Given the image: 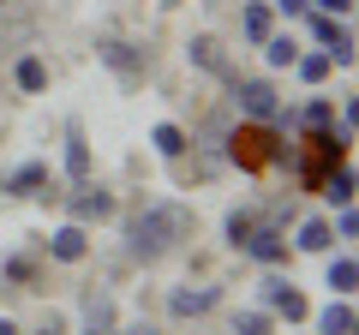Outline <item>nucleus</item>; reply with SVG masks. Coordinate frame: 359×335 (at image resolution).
Here are the masks:
<instances>
[{
  "label": "nucleus",
  "instance_id": "nucleus-1",
  "mask_svg": "<svg viewBox=\"0 0 359 335\" xmlns=\"http://www.w3.org/2000/svg\"><path fill=\"white\" fill-rule=\"evenodd\" d=\"M192 228H198V216L186 204H150L144 216L126 221V252L138 264H156L162 252H174L180 240H192Z\"/></svg>",
  "mask_w": 359,
  "mask_h": 335
},
{
  "label": "nucleus",
  "instance_id": "nucleus-2",
  "mask_svg": "<svg viewBox=\"0 0 359 335\" xmlns=\"http://www.w3.org/2000/svg\"><path fill=\"white\" fill-rule=\"evenodd\" d=\"M228 156L245 168V174H264V168L287 162V144H282V132H276V126H264V120H245V126L228 138Z\"/></svg>",
  "mask_w": 359,
  "mask_h": 335
},
{
  "label": "nucleus",
  "instance_id": "nucleus-3",
  "mask_svg": "<svg viewBox=\"0 0 359 335\" xmlns=\"http://www.w3.org/2000/svg\"><path fill=\"white\" fill-rule=\"evenodd\" d=\"M228 90H233V102H240L245 120H264V126H282V120H287V102L276 96V84H269V78H240V72H233Z\"/></svg>",
  "mask_w": 359,
  "mask_h": 335
},
{
  "label": "nucleus",
  "instance_id": "nucleus-4",
  "mask_svg": "<svg viewBox=\"0 0 359 335\" xmlns=\"http://www.w3.org/2000/svg\"><path fill=\"white\" fill-rule=\"evenodd\" d=\"M306 30L311 42H318L323 54H330V66H353V30H347V18H330V13H306Z\"/></svg>",
  "mask_w": 359,
  "mask_h": 335
},
{
  "label": "nucleus",
  "instance_id": "nucleus-5",
  "mask_svg": "<svg viewBox=\"0 0 359 335\" xmlns=\"http://www.w3.org/2000/svg\"><path fill=\"white\" fill-rule=\"evenodd\" d=\"M257 306L269 311V317H287V323H299V317H311V306H306V294H299L287 275H276L269 270L264 282H257Z\"/></svg>",
  "mask_w": 359,
  "mask_h": 335
},
{
  "label": "nucleus",
  "instance_id": "nucleus-6",
  "mask_svg": "<svg viewBox=\"0 0 359 335\" xmlns=\"http://www.w3.org/2000/svg\"><path fill=\"white\" fill-rule=\"evenodd\" d=\"M96 60H102L108 72H120L126 84H132V78H144V72H150V54H144L138 42H120V36H102V42H96Z\"/></svg>",
  "mask_w": 359,
  "mask_h": 335
},
{
  "label": "nucleus",
  "instance_id": "nucleus-7",
  "mask_svg": "<svg viewBox=\"0 0 359 335\" xmlns=\"http://www.w3.org/2000/svg\"><path fill=\"white\" fill-rule=\"evenodd\" d=\"M252 264H264V270H282L287 264V233L282 228H269V221H257L252 233H245V245H240Z\"/></svg>",
  "mask_w": 359,
  "mask_h": 335
},
{
  "label": "nucleus",
  "instance_id": "nucleus-8",
  "mask_svg": "<svg viewBox=\"0 0 359 335\" xmlns=\"http://www.w3.org/2000/svg\"><path fill=\"white\" fill-rule=\"evenodd\" d=\"M48 186H54V168L48 162H18L13 174L0 180V192H6V198H42Z\"/></svg>",
  "mask_w": 359,
  "mask_h": 335
},
{
  "label": "nucleus",
  "instance_id": "nucleus-9",
  "mask_svg": "<svg viewBox=\"0 0 359 335\" xmlns=\"http://www.w3.org/2000/svg\"><path fill=\"white\" fill-rule=\"evenodd\" d=\"M222 306V287H168V311L174 317H210V311Z\"/></svg>",
  "mask_w": 359,
  "mask_h": 335
},
{
  "label": "nucleus",
  "instance_id": "nucleus-10",
  "mask_svg": "<svg viewBox=\"0 0 359 335\" xmlns=\"http://www.w3.org/2000/svg\"><path fill=\"white\" fill-rule=\"evenodd\" d=\"M66 210H72V221H78V228H90V221H108V216H114V192H102V186H78V192H72V204H66Z\"/></svg>",
  "mask_w": 359,
  "mask_h": 335
},
{
  "label": "nucleus",
  "instance_id": "nucleus-11",
  "mask_svg": "<svg viewBox=\"0 0 359 335\" xmlns=\"http://www.w3.org/2000/svg\"><path fill=\"white\" fill-rule=\"evenodd\" d=\"M90 168H96V162H90V138H84V120H66V180H72V186H84L90 180Z\"/></svg>",
  "mask_w": 359,
  "mask_h": 335
},
{
  "label": "nucleus",
  "instance_id": "nucleus-12",
  "mask_svg": "<svg viewBox=\"0 0 359 335\" xmlns=\"http://www.w3.org/2000/svg\"><path fill=\"white\" fill-rule=\"evenodd\" d=\"M48 258H54V264H84V258H90V228H78V221L54 228V233H48Z\"/></svg>",
  "mask_w": 359,
  "mask_h": 335
},
{
  "label": "nucleus",
  "instance_id": "nucleus-13",
  "mask_svg": "<svg viewBox=\"0 0 359 335\" xmlns=\"http://www.w3.org/2000/svg\"><path fill=\"white\" fill-rule=\"evenodd\" d=\"M186 60H192L198 72L222 78V84L233 78V66H228V54H222V42H216V36H192V42H186Z\"/></svg>",
  "mask_w": 359,
  "mask_h": 335
},
{
  "label": "nucleus",
  "instance_id": "nucleus-14",
  "mask_svg": "<svg viewBox=\"0 0 359 335\" xmlns=\"http://www.w3.org/2000/svg\"><path fill=\"white\" fill-rule=\"evenodd\" d=\"M323 287H330L335 299H353V287H359V264H353V252H335V258L323 264Z\"/></svg>",
  "mask_w": 359,
  "mask_h": 335
},
{
  "label": "nucleus",
  "instance_id": "nucleus-15",
  "mask_svg": "<svg viewBox=\"0 0 359 335\" xmlns=\"http://www.w3.org/2000/svg\"><path fill=\"white\" fill-rule=\"evenodd\" d=\"M150 144H156V156L180 162V156L192 150V132H186V126H174V120H156V126H150Z\"/></svg>",
  "mask_w": 359,
  "mask_h": 335
},
{
  "label": "nucleus",
  "instance_id": "nucleus-16",
  "mask_svg": "<svg viewBox=\"0 0 359 335\" xmlns=\"http://www.w3.org/2000/svg\"><path fill=\"white\" fill-rule=\"evenodd\" d=\"M269 30H276V6H269V0H245V13H240V36L257 48Z\"/></svg>",
  "mask_w": 359,
  "mask_h": 335
},
{
  "label": "nucleus",
  "instance_id": "nucleus-17",
  "mask_svg": "<svg viewBox=\"0 0 359 335\" xmlns=\"http://www.w3.org/2000/svg\"><path fill=\"white\" fill-rule=\"evenodd\" d=\"M13 84H18L25 96H42V90H48V60H42V54H18Z\"/></svg>",
  "mask_w": 359,
  "mask_h": 335
},
{
  "label": "nucleus",
  "instance_id": "nucleus-18",
  "mask_svg": "<svg viewBox=\"0 0 359 335\" xmlns=\"http://www.w3.org/2000/svg\"><path fill=\"white\" fill-rule=\"evenodd\" d=\"M287 126H299V132H330V126H335V102H330V96H311L299 114H287Z\"/></svg>",
  "mask_w": 359,
  "mask_h": 335
},
{
  "label": "nucleus",
  "instance_id": "nucleus-19",
  "mask_svg": "<svg viewBox=\"0 0 359 335\" xmlns=\"http://www.w3.org/2000/svg\"><path fill=\"white\" fill-rule=\"evenodd\" d=\"M330 245H335V228L323 216H306L294 228V252H330Z\"/></svg>",
  "mask_w": 359,
  "mask_h": 335
},
{
  "label": "nucleus",
  "instance_id": "nucleus-20",
  "mask_svg": "<svg viewBox=\"0 0 359 335\" xmlns=\"http://www.w3.org/2000/svg\"><path fill=\"white\" fill-rule=\"evenodd\" d=\"M257 48H264V66H269V72H287V66H294V54H299V42L287 36V30H269Z\"/></svg>",
  "mask_w": 359,
  "mask_h": 335
},
{
  "label": "nucleus",
  "instance_id": "nucleus-21",
  "mask_svg": "<svg viewBox=\"0 0 359 335\" xmlns=\"http://www.w3.org/2000/svg\"><path fill=\"white\" fill-rule=\"evenodd\" d=\"M323 198H330V210H341V204H353V162H341V168H330L323 174V186H318Z\"/></svg>",
  "mask_w": 359,
  "mask_h": 335
},
{
  "label": "nucleus",
  "instance_id": "nucleus-22",
  "mask_svg": "<svg viewBox=\"0 0 359 335\" xmlns=\"http://www.w3.org/2000/svg\"><path fill=\"white\" fill-rule=\"evenodd\" d=\"M318 335H353V299H330L318 311Z\"/></svg>",
  "mask_w": 359,
  "mask_h": 335
},
{
  "label": "nucleus",
  "instance_id": "nucleus-23",
  "mask_svg": "<svg viewBox=\"0 0 359 335\" xmlns=\"http://www.w3.org/2000/svg\"><path fill=\"white\" fill-rule=\"evenodd\" d=\"M287 72H299V84H323L335 66H330V54L318 48V54H294V66H287Z\"/></svg>",
  "mask_w": 359,
  "mask_h": 335
},
{
  "label": "nucleus",
  "instance_id": "nucleus-24",
  "mask_svg": "<svg viewBox=\"0 0 359 335\" xmlns=\"http://www.w3.org/2000/svg\"><path fill=\"white\" fill-rule=\"evenodd\" d=\"M233 335H276V317L264 306L257 311H233Z\"/></svg>",
  "mask_w": 359,
  "mask_h": 335
},
{
  "label": "nucleus",
  "instance_id": "nucleus-25",
  "mask_svg": "<svg viewBox=\"0 0 359 335\" xmlns=\"http://www.w3.org/2000/svg\"><path fill=\"white\" fill-rule=\"evenodd\" d=\"M252 228H257V216H252V210H228V221H222V233H228V245H233V252L245 245V233H252Z\"/></svg>",
  "mask_w": 359,
  "mask_h": 335
},
{
  "label": "nucleus",
  "instance_id": "nucleus-26",
  "mask_svg": "<svg viewBox=\"0 0 359 335\" xmlns=\"http://www.w3.org/2000/svg\"><path fill=\"white\" fill-rule=\"evenodd\" d=\"M0 275H6L13 287H25V294L36 287V264H30V258H6V264H0Z\"/></svg>",
  "mask_w": 359,
  "mask_h": 335
},
{
  "label": "nucleus",
  "instance_id": "nucleus-27",
  "mask_svg": "<svg viewBox=\"0 0 359 335\" xmlns=\"http://www.w3.org/2000/svg\"><path fill=\"white\" fill-rule=\"evenodd\" d=\"M330 228H335V240H353V233H359V216H353V204H341V210H335V221H330Z\"/></svg>",
  "mask_w": 359,
  "mask_h": 335
},
{
  "label": "nucleus",
  "instance_id": "nucleus-28",
  "mask_svg": "<svg viewBox=\"0 0 359 335\" xmlns=\"http://www.w3.org/2000/svg\"><path fill=\"white\" fill-rule=\"evenodd\" d=\"M311 13H330V18H353V0H311Z\"/></svg>",
  "mask_w": 359,
  "mask_h": 335
},
{
  "label": "nucleus",
  "instance_id": "nucleus-29",
  "mask_svg": "<svg viewBox=\"0 0 359 335\" xmlns=\"http://www.w3.org/2000/svg\"><path fill=\"white\" fill-rule=\"evenodd\" d=\"M269 6H276L282 18H306L311 13V0H269Z\"/></svg>",
  "mask_w": 359,
  "mask_h": 335
},
{
  "label": "nucleus",
  "instance_id": "nucleus-30",
  "mask_svg": "<svg viewBox=\"0 0 359 335\" xmlns=\"http://www.w3.org/2000/svg\"><path fill=\"white\" fill-rule=\"evenodd\" d=\"M0 335H25V329H18V323H13V317H0Z\"/></svg>",
  "mask_w": 359,
  "mask_h": 335
},
{
  "label": "nucleus",
  "instance_id": "nucleus-31",
  "mask_svg": "<svg viewBox=\"0 0 359 335\" xmlns=\"http://www.w3.org/2000/svg\"><path fill=\"white\" fill-rule=\"evenodd\" d=\"M114 335H120V329H114ZM126 335H156V329H126Z\"/></svg>",
  "mask_w": 359,
  "mask_h": 335
},
{
  "label": "nucleus",
  "instance_id": "nucleus-32",
  "mask_svg": "<svg viewBox=\"0 0 359 335\" xmlns=\"http://www.w3.org/2000/svg\"><path fill=\"white\" fill-rule=\"evenodd\" d=\"M36 335H60V329H54V323H48V329H36Z\"/></svg>",
  "mask_w": 359,
  "mask_h": 335
},
{
  "label": "nucleus",
  "instance_id": "nucleus-33",
  "mask_svg": "<svg viewBox=\"0 0 359 335\" xmlns=\"http://www.w3.org/2000/svg\"><path fill=\"white\" fill-rule=\"evenodd\" d=\"M0 6H6V0H0Z\"/></svg>",
  "mask_w": 359,
  "mask_h": 335
}]
</instances>
